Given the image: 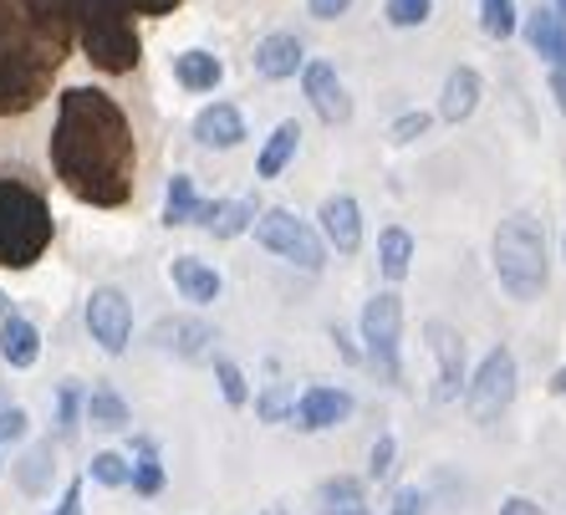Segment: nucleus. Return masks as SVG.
Wrapping results in <instances>:
<instances>
[{"mask_svg":"<svg viewBox=\"0 0 566 515\" xmlns=\"http://www.w3.org/2000/svg\"><path fill=\"white\" fill-rule=\"evenodd\" d=\"M353 393L347 388H327V383H312L302 388V398H296V413H291V423L302 429V434H327V429H337V423L353 419Z\"/></svg>","mask_w":566,"mask_h":515,"instance_id":"1a4fd4ad","label":"nucleus"},{"mask_svg":"<svg viewBox=\"0 0 566 515\" xmlns=\"http://www.w3.org/2000/svg\"><path fill=\"white\" fill-rule=\"evenodd\" d=\"M87 332H93V343L103 347V353H128L133 343V306L128 296H123L118 286H97L93 296H87Z\"/></svg>","mask_w":566,"mask_h":515,"instance_id":"0eeeda50","label":"nucleus"},{"mask_svg":"<svg viewBox=\"0 0 566 515\" xmlns=\"http://www.w3.org/2000/svg\"><path fill=\"white\" fill-rule=\"evenodd\" d=\"M302 93H306L312 113L327 123V128H337V123L353 118V97H347V87H343V77H337V66L332 62H306Z\"/></svg>","mask_w":566,"mask_h":515,"instance_id":"9d476101","label":"nucleus"},{"mask_svg":"<svg viewBox=\"0 0 566 515\" xmlns=\"http://www.w3.org/2000/svg\"><path fill=\"white\" fill-rule=\"evenodd\" d=\"M409 265H413V235L403 225H388L378 235V271L388 281H403L409 276Z\"/></svg>","mask_w":566,"mask_h":515,"instance_id":"b1692460","label":"nucleus"},{"mask_svg":"<svg viewBox=\"0 0 566 515\" xmlns=\"http://www.w3.org/2000/svg\"><path fill=\"white\" fill-rule=\"evenodd\" d=\"M214 383H220V393H224V403H230V409H245V403H251L245 372H240L230 357H214Z\"/></svg>","mask_w":566,"mask_h":515,"instance_id":"2f4dec72","label":"nucleus"},{"mask_svg":"<svg viewBox=\"0 0 566 515\" xmlns=\"http://www.w3.org/2000/svg\"><path fill=\"white\" fill-rule=\"evenodd\" d=\"M82 419H87V398H82L72 383H62V388H56V434L72 439Z\"/></svg>","mask_w":566,"mask_h":515,"instance_id":"7c9ffc66","label":"nucleus"},{"mask_svg":"<svg viewBox=\"0 0 566 515\" xmlns=\"http://www.w3.org/2000/svg\"><path fill=\"white\" fill-rule=\"evenodd\" d=\"M546 77H552V97H556V107L566 113V52L552 62V72H546Z\"/></svg>","mask_w":566,"mask_h":515,"instance_id":"58836bf2","label":"nucleus"},{"mask_svg":"<svg viewBox=\"0 0 566 515\" xmlns=\"http://www.w3.org/2000/svg\"><path fill=\"white\" fill-rule=\"evenodd\" d=\"M52 164L77 199L123 204L133 174V138L123 113L103 93H87V87L66 93L52 133Z\"/></svg>","mask_w":566,"mask_h":515,"instance_id":"f257e3e1","label":"nucleus"},{"mask_svg":"<svg viewBox=\"0 0 566 515\" xmlns=\"http://www.w3.org/2000/svg\"><path fill=\"white\" fill-rule=\"evenodd\" d=\"M515 383H521V368H515V353H511V347H495V353H485V362L474 368L470 388H464V413H470L480 429L501 423V413L515 403Z\"/></svg>","mask_w":566,"mask_h":515,"instance_id":"39448f33","label":"nucleus"},{"mask_svg":"<svg viewBox=\"0 0 566 515\" xmlns=\"http://www.w3.org/2000/svg\"><path fill=\"white\" fill-rule=\"evenodd\" d=\"M501 515H546L536 501H526V495H511V501L501 505Z\"/></svg>","mask_w":566,"mask_h":515,"instance_id":"a19ab883","label":"nucleus"},{"mask_svg":"<svg viewBox=\"0 0 566 515\" xmlns=\"http://www.w3.org/2000/svg\"><path fill=\"white\" fill-rule=\"evenodd\" d=\"M154 343L164 347V353L185 357V362H205V357H210V343H214V327L199 317H164L154 327Z\"/></svg>","mask_w":566,"mask_h":515,"instance_id":"f8f14e48","label":"nucleus"},{"mask_svg":"<svg viewBox=\"0 0 566 515\" xmlns=\"http://www.w3.org/2000/svg\"><path fill=\"white\" fill-rule=\"evenodd\" d=\"M394 460H398V439L394 434H378L368 450V480H388L394 475Z\"/></svg>","mask_w":566,"mask_h":515,"instance_id":"72a5a7b5","label":"nucleus"},{"mask_svg":"<svg viewBox=\"0 0 566 515\" xmlns=\"http://www.w3.org/2000/svg\"><path fill=\"white\" fill-rule=\"evenodd\" d=\"M133 490L138 495H158L164 490V460H158V444L148 434L133 439Z\"/></svg>","mask_w":566,"mask_h":515,"instance_id":"bb28decb","label":"nucleus"},{"mask_svg":"<svg viewBox=\"0 0 566 515\" xmlns=\"http://www.w3.org/2000/svg\"><path fill=\"white\" fill-rule=\"evenodd\" d=\"M36 357H41V332H36V322H27V317H6L0 322V362L6 368H36Z\"/></svg>","mask_w":566,"mask_h":515,"instance_id":"a211bd4d","label":"nucleus"},{"mask_svg":"<svg viewBox=\"0 0 566 515\" xmlns=\"http://www.w3.org/2000/svg\"><path fill=\"white\" fill-rule=\"evenodd\" d=\"M87 480H97V485H107V490H123V485H133V464L123 460V454L103 450V454H93V464H87Z\"/></svg>","mask_w":566,"mask_h":515,"instance_id":"c756f323","label":"nucleus"},{"mask_svg":"<svg viewBox=\"0 0 566 515\" xmlns=\"http://www.w3.org/2000/svg\"><path fill=\"white\" fill-rule=\"evenodd\" d=\"M265 515H286V511H265Z\"/></svg>","mask_w":566,"mask_h":515,"instance_id":"49530a36","label":"nucleus"},{"mask_svg":"<svg viewBox=\"0 0 566 515\" xmlns=\"http://www.w3.org/2000/svg\"><path fill=\"white\" fill-rule=\"evenodd\" d=\"M174 77H179V87H189V93H214L224 77V62L214 52H179L174 56Z\"/></svg>","mask_w":566,"mask_h":515,"instance_id":"aec40b11","label":"nucleus"},{"mask_svg":"<svg viewBox=\"0 0 566 515\" xmlns=\"http://www.w3.org/2000/svg\"><path fill=\"white\" fill-rule=\"evenodd\" d=\"M205 199L195 195V179L189 174H174L169 179V195H164V225H195Z\"/></svg>","mask_w":566,"mask_h":515,"instance_id":"a878e982","label":"nucleus"},{"mask_svg":"<svg viewBox=\"0 0 566 515\" xmlns=\"http://www.w3.org/2000/svg\"><path fill=\"white\" fill-rule=\"evenodd\" d=\"M255 220H261L255 199H210V204L199 210L195 225H205L214 240H235V235H245V230H255Z\"/></svg>","mask_w":566,"mask_h":515,"instance_id":"dca6fc26","label":"nucleus"},{"mask_svg":"<svg viewBox=\"0 0 566 515\" xmlns=\"http://www.w3.org/2000/svg\"><path fill=\"white\" fill-rule=\"evenodd\" d=\"M423 511H429V495L419 485H403L394 495V505H388V515H423Z\"/></svg>","mask_w":566,"mask_h":515,"instance_id":"e433bc0d","label":"nucleus"},{"mask_svg":"<svg viewBox=\"0 0 566 515\" xmlns=\"http://www.w3.org/2000/svg\"><path fill=\"white\" fill-rule=\"evenodd\" d=\"M195 144L199 148H240L245 144V118H240L235 103H210L205 113L195 118Z\"/></svg>","mask_w":566,"mask_h":515,"instance_id":"2eb2a0df","label":"nucleus"},{"mask_svg":"<svg viewBox=\"0 0 566 515\" xmlns=\"http://www.w3.org/2000/svg\"><path fill=\"white\" fill-rule=\"evenodd\" d=\"M429 337V353H434V403H454L470 388V372H464V337L449 322H429L423 327Z\"/></svg>","mask_w":566,"mask_h":515,"instance_id":"6e6552de","label":"nucleus"},{"mask_svg":"<svg viewBox=\"0 0 566 515\" xmlns=\"http://www.w3.org/2000/svg\"><path fill=\"white\" fill-rule=\"evenodd\" d=\"M52 515H82V480H72V485L62 490V501H56Z\"/></svg>","mask_w":566,"mask_h":515,"instance_id":"ea45409f","label":"nucleus"},{"mask_svg":"<svg viewBox=\"0 0 566 515\" xmlns=\"http://www.w3.org/2000/svg\"><path fill=\"white\" fill-rule=\"evenodd\" d=\"M87 423H93V429H107V434H118V429H128L133 413H128V403L118 398V388L93 383V393H87Z\"/></svg>","mask_w":566,"mask_h":515,"instance_id":"393cba45","label":"nucleus"},{"mask_svg":"<svg viewBox=\"0 0 566 515\" xmlns=\"http://www.w3.org/2000/svg\"><path fill=\"white\" fill-rule=\"evenodd\" d=\"M52 245V210L21 179H0V271H27Z\"/></svg>","mask_w":566,"mask_h":515,"instance_id":"7ed1b4c3","label":"nucleus"},{"mask_svg":"<svg viewBox=\"0 0 566 515\" xmlns=\"http://www.w3.org/2000/svg\"><path fill=\"white\" fill-rule=\"evenodd\" d=\"M169 281L179 286V296H185V302H195V306L220 302V291H224L220 271H214L210 261H199V255H174V261H169Z\"/></svg>","mask_w":566,"mask_h":515,"instance_id":"4468645a","label":"nucleus"},{"mask_svg":"<svg viewBox=\"0 0 566 515\" xmlns=\"http://www.w3.org/2000/svg\"><path fill=\"white\" fill-rule=\"evenodd\" d=\"M255 245H265L271 255H281V261H291V265H302L312 276L327 265L322 235L291 210H261V220H255Z\"/></svg>","mask_w":566,"mask_h":515,"instance_id":"423d86ee","label":"nucleus"},{"mask_svg":"<svg viewBox=\"0 0 566 515\" xmlns=\"http://www.w3.org/2000/svg\"><path fill=\"white\" fill-rule=\"evenodd\" d=\"M480 27H485V36H495V41L515 36V27H521L515 0H480Z\"/></svg>","mask_w":566,"mask_h":515,"instance_id":"c85d7f7f","label":"nucleus"},{"mask_svg":"<svg viewBox=\"0 0 566 515\" xmlns=\"http://www.w3.org/2000/svg\"><path fill=\"white\" fill-rule=\"evenodd\" d=\"M255 72L265 82H286L296 72H306V46L296 31H271V36L255 46Z\"/></svg>","mask_w":566,"mask_h":515,"instance_id":"ddd939ff","label":"nucleus"},{"mask_svg":"<svg viewBox=\"0 0 566 515\" xmlns=\"http://www.w3.org/2000/svg\"><path fill=\"white\" fill-rule=\"evenodd\" d=\"M474 107H480V72L474 66H454L444 77V93H439V118L464 123L474 118Z\"/></svg>","mask_w":566,"mask_h":515,"instance_id":"f3484780","label":"nucleus"},{"mask_svg":"<svg viewBox=\"0 0 566 515\" xmlns=\"http://www.w3.org/2000/svg\"><path fill=\"white\" fill-rule=\"evenodd\" d=\"M31 434V413L21 409V403H6L0 409V444H15V439Z\"/></svg>","mask_w":566,"mask_h":515,"instance_id":"f704fd0d","label":"nucleus"},{"mask_svg":"<svg viewBox=\"0 0 566 515\" xmlns=\"http://www.w3.org/2000/svg\"><path fill=\"white\" fill-rule=\"evenodd\" d=\"M526 41H531V52L552 66L556 56L566 52V21H562V11H556V6H536V11L526 15Z\"/></svg>","mask_w":566,"mask_h":515,"instance_id":"6ab92c4d","label":"nucleus"},{"mask_svg":"<svg viewBox=\"0 0 566 515\" xmlns=\"http://www.w3.org/2000/svg\"><path fill=\"white\" fill-rule=\"evenodd\" d=\"M52 480H56V450H52V439H46V444H31V450L21 454V464H15V485L41 501V495H52Z\"/></svg>","mask_w":566,"mask_h":515,"instance_id":"4be33fe9","label":"nucleus"},{"mask_svg":"<svg viewBox=\"0 0 566 515\" xmlns=\"http://www.w3.org/2000/svg\"><path fill=\"white\" fill-rule=\"evenodd\" d=\"M306 11H312L316 21H337V15L353 11V0H306Z\"/></svg>","mask_w":566,"mask_h":515,"instance_id":"4c0bfd02","label":"nucleus"},{"mask_svg":"<svg viewBox=\"0 0 566 515\" xmlns=\"http://www.w3.org/2000/svg\"><path fill=\"white\" fill-rule=\"evenodd\" d=\"M6 403H11V393H6V383H0V409H6Z\"/></svg>","mask_w":566,"mask_h":515,"instance_id":"c03bdc74","label":"nucleus"},{"mask_svg":"<svg viewBox=\"0 0 566 515\" xmlns=\"http://www.w3.org/2000/svg\"><path fill=\"white\" fill-rule=\"evenodd\" d=\"M556 11H562V21H566V0H556Z\"/></svg>","mask_w":566,"mask_h":515,"instance_id":"a18cd8bd","label":"nucleus"},{"mask_svg":"<svg viewBox=\"0 0 566 515\" xmlns=\"http://www.w3.org/2000/svg\"><path fill=\"white\" fill-rule=\"evenodd\" d=\"M552 388H556V393H566V368H562V372H556V378H552Z\"/></svg>","mask_w":566,"mask_h":515,"instance_id":"79ce46f5","label":"nucleus"},{"mask_svg":"<svg viewBox=\"0 0 566 515\" xmlns=\"http://www.w3.org/2000/svg\"><path fill=\"white\" fill-rule=\"evenodd\" d=\"M296 383H265L261 393H255V413H261L265 423H291V413H296Z\"/></svg>","mask_w":566,"mask_h":515,"instance_id":"cd10ccee","label":"nucleus"},{"mask_svg":"<svg viewBox=\"0 0 566 515\" xmlns=\"http://www.w3.org/2000/svg\"><path fill=\"white\" fill-rule=\"evenodd\" d=\"M368 515H373V511H368Z\"/></svg>","mask_w":566,"mask_h":515,"instance_id":"de8ad7c7","label":"nucleus"},{"mask_svg":"<svg viewBox=\"0 0 566 515\" xmlns=\"http://www.w3.org/2000/svg\"><path fill=\"white\" fill-rule=\"evenodd\" d=\"M11 317V302H6V291H0V322Z\"/></svg>","mask_w":566,"mask_h":515,"instance_id":"37998d69","label":"nucleus"},{"mask_svg":"<svg viewBox=\"0 0 566 515\" xmlns=\"http://www.w3.org/2000/svg\"><path fill=\"white\" fill-rule=\"evenodd\" d=\"M296 148H302V123H296V118L276 123V133L265 138L261 159H255V174H261V179H276V174H286V164L296 159Z\"/></svg>","mask_w":566,"mask_h":515,"instance_id":"412c9836","label":"nucleus"},{"mask_svg":"<svg viewBox=\"0 0 566 515\" xmlns=\"http://www.w3.org/2000/svg\"><path fill=\"white\" fill-rule=\"evenodd\" d=\"M316 225H322V235H327V245L337 255H357V251H363V210H357L353 195H327V199H322Z\"/></svg>","mask_w":566,"mask_h":515,"instance_id":"9b49d317","label":"nucleus"},{"mask_svg":"<svg viewBox=\"0 0 566 515\" xmlns=\"http://www.w3.org/2000/svg\"><path fill=\"white\" fill-rule=\"evenodd\" d=\"M363 357L378 368L382 383H398L403 378V302L394 291H378L368 306H363Z\"/></svg>","mask_w":566,"mask_h":515,"instance_id":"20e7f679","label":"nucleus"},{"mask_svg":"<svg viewBox=\"0 0 566 515\" xmlns=\"http://www.w3.org/2000/svg\"><path fill=\"white\" fill-rule=\"evenodd\" d=\"M316 515H368V505H363V480H353V475L322 480V485H316Z\"/></svg>","mask_w":566,"mask_h":515,"instance_id":"5701e85b","label":"nucleus"},{"mask_svg":"<svg viewBox=\"0 0 566 515\" xmlns=\"http://www.w3.org/2000/svg\"><path fill=\"white\" fill-rule=\"evenodd\" d=\"M495 276H501L505 296L515 302H536L546 281H552V261H546V230L536 214H511L495 230Z\"/></svg>","mask_w":566,"mask_h":515,"instance_id":"f03ea898","label":"nucleus"},{"mask_svg":"<svg viewBox=\"0 0 566 515\" xmlns=\"http://www.w3.org/2000/svg\"><path fill=\"white\" fill-rule=\"evenodd\" d=\"M429 123H434L429 113H403V118H394V128L388 133H394V144H413V138L429 133Z\"/></svg>","mask_w":566,"mask_h":515,"instance_id":"c9c22d12","label":"nucleus"},{"mask_svg":"<svg viewBox=\"0 0 566 515\" xmlns=\"http://www.w3.org/2000/svg\"><path fill=\"white\" fill-rule=\"evenodd\" d=\"M429 15H434V0H388V21H394L398 31L423 27Z\"/></svg>","mask_w":566,"mask_h":515,"instance_id":"473e14b6","label":"nucleus"}]
</instances>
